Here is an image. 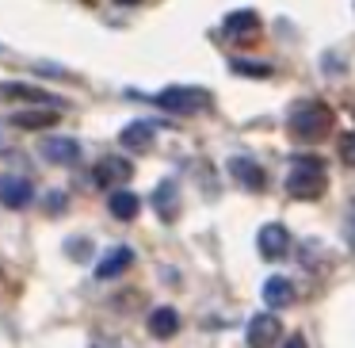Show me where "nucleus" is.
<instances>
[{
    "mask_svg": "<svg viewBox=\"0 0 355 348\" xmlns=\"http://www.w3.org/2000/svg\"><path fill=\"white\" fill-rule=\"evenodd\" d=\"M324 188H329V176H324L321 157H294L286 172V192L294 199H321Z\"/></svg>",
    "mask_w": 355,
    "mask_h": 348,
    "instance_id": "f257e3e1",
    "label": "nucleus"
},
{
    "mask_svg": "<svg viewBox=\"0 0 355 348\" xmlns=\"http://www.w3.org/2000/svg\"><path fill=\"white\" fill-rule=\"evenodd\" d=\"M332 108H324L321 100H306V103H298V108L291 111V131H294V138H302V142H321L324 134L332 131Z\"/></svg>",
    "mask_w": 355,
    "mask_h": 348,
    "instance_id": "f03ea898",
    "label": "nucleus"
},
{
    "mask_svg": "<svg viewBox=\"0 0 355 348\" xmlns=\"http://www.w3.org/2000/svg\"><path fill=\"white\" fill-rule=\"evenodd\" d=\"M157 103L164 111H176V115H199L210 108V92L202 88H187V85H172L164 92H157Z\"/></svg>",
    "mask_w": 355,
    "mask_h": 348,
    "instance_id": "7ed1b4c3",
    "label": "nucleus"
},
{
    "mask_svg": "<svg viewBox=\"0 0 355 348\" xmlns=\"http://www.w3.org/2000/svg\"><path fill=\"white\" fill-rule=\"evenodd\" d=\"M256 249H260L263 260H279V256L291 253V233H286L283 222H268L260 226V233H256Z\"/></svg>",
    "mask_w": 355,
    "mask_h": 348,
    "instance_id": "20e7f679",
    "label": "nucleus"
},
{
    "mask_svg": "<svg viewBox=\"0 0 355 348\" xmlns=\"http://www.w3.org/2000/svg\"><path fill=\"white\" fill-rule=\"evenodd\" d=\"M31 199H35V188L27 176H19V172H4L0 176V203L8 210H24Z\"/></svg>",
    "mask_w": 355,
    "mask_h": 348,
    "instance_id": "39448f33",
    "label": "nucleus"
},
{
    "mask_svg": "<svg viewBox=\"0 0 355 348\" xmlns=\"http://www.w3.org/2000/svg\"><path fill=\"white\" fill-rule=\"evenodd\" d=\"M283 337V322L275 314H256L248 322V348H275Z\"/></svg>",
    "mask_w": 355,
    "mask_h": 348,
    "instance_id": "423d86ee",
    "label": "nucleus"
},
{
    "mask_svg": "<svg viewBox=\"0 0 355 348\" xmlns=\"http://www.w3.org/2000/svg\"><path fill=\"white\" fill-rule=\"evenodd\" d=\"M130 176H134V165L123 161V157H103V161H96V172H92L96 184L111 188V192H115L119 184H126Z\"/></svg>",
    "mask_w": 355,
    "mask_h": 348,
    "instance_id": "0eeeda50",
    "label": "nucleus"
},
{
    "mask_svg": "<svg viewBox=\"0 0 355 348\" xmlns=\"http://www.w3.org/2000/svg\"><path fill=\"white\" fill-rule=\"evenodd\" d=\"M39 154L46 157L50 165H73L80 157V146L73 138H58V134H54V138H42Z\"/></svg>",
    "mask_w": 355,
    "mask_h": 348,
    "instance_id": "6e6552de",
    "label": "nucleus"
},
{
    "mask_svg": "<svg viewBox=\"0 0 355 348\" xmlns=\"http://www.w3.org/2000/svg\"><path fill=\"white\" fill-rule=\"evenodd\" d=\"M230 172L241 180V188H248V192H263V184H268L263 169L256 161H248V157H230Z\"/></svg>",
    "mask_w": 355,
    "mask_h": 348,
    "instance_id": "1a4fd4ad",
    "label": "nucleus"
},
{
    "mask_svg": "<svg viewBox=\"0 0 355 348\" xmlns=\"http://www.w3.org/2000/svg\"><path fill=\"white\" fill-rule=\"evenodd\" d=\"M58 119H62V111L42 103V108H27V111H19V115H12V123L24 126V131H42V126H54Z\"/></svg>",
    "mask_w": 355,
    "mask_h": 348,
    "instance_id": "9d476101",
    "label": "nucleus"
},
{
    "mask_svg": "<svg viewBox=\"0 0 355 348\" xmlns=\"http://www.w3.org/2000/svg\"><path fill=\"white\" fill-rule=\"evenodd\" d=\"M153 207H157V215H161L164 222H176V215H180V188L172 184V180H161V184H157Z\"/></svg>",
    "mask_w": 355,
    "mask_h": 348,
    "instance_id": "9b49d317",
    "label": "nucleus"
},
{
    "mask_svg": "<svg viewBox=\"0 0 355 348\" xmlns=\"http://www.w3.org/2000/svg\"><path fill=\"white\" fill-rule=\"evenodd\" d=\"M130 264H134V253H130L126 245H115L100 264H96V279H115V276H123Z\"/></svg>",
    "mask_w": 355,
    "mask_h": 348,
    "instance_id": "f8f14e48",
    "label": "nucleus"
},
{
    "mask_svg": "<svg viewBox=\"0 0 355 348\" xmlns=\"http://www.w3.org/2000/svg\"><path fill=\"white\" fill-rule=\"evenodd\" d=\"M149 333H153L157 340H168V337H176L180 333V314L172 306H157L153 314H149Z\"/></svg>",
    "mask_w": 355,
    "mask_h": 348,
    "instance_id": "ddd939ff",
    "label": "nucleus"
},
{
    "mask_svg": "<svg viewBox=\"0 0 355 348\" xmlns=\"http://www.w3.org/2000/svg\"><path fill=\"white\" fill-rule=\"evenodd\" d=\"M153 138H157V126H153V123H130L123 134H119V142H123L130 154H141V149H149V146H153Z\"/></svg>",
    "mask_w": 355,
    "mask_h": 348,
    "instance_id": "4468645a",
    "label": "nucleus"
},
{
    "mask_svg": "<svg viewBox=\"0 0 355 348\" xmlns=\"http://www.w3.org/2000/svg\"><path fill=\"white\" fill-rule=\"evenodd\" d=\"M0 100H24V103H50V92L35 85H24V81H4L0 85Z\"/></svg>",
    "mask_w": 355,
    "mask_h": 348,
    "instance_id": "2eb2a0df",
    "label": "nucleus"
},
{
    "mask_svg": "<svg viewBox=\"0 0 355 348\" xmlns=\"http://www.w3.org/2000/svg\"><path fill=\"white\" fill-rule=\"evenodd\" d=\"M222 27H225V35H230V39H245V35H256L260 16H256L252 8H241V12H230Z\"/></svg>",
    "mask_w": 355,
    "mask_h": 348,
    "instance_id": "dca6fc26",
    "label": "nucleus"
},
{
    "mask_svg": "<svg viewBox=\"0 0 355 348\" xmlns=\"http://www.w3.org/2000/svg\"><path fill=\"white\" fill-rule=\"evenodd\" d=\"M107 207H111V215H115V218L130 222V218H138L141 199H138L134 192H123V188H115V192H111V199H107Z\"/></svg>",
    "mask_w": 355,
    "mask_h": 348,
    "instance_id": "f3484780",
    "label": "nucleus"
},
{
    "mask_svg": "<svg viewBox=\"0 0 355 348\" xmlns=\"http://www.w3.org/2000/svg\"><path fill=\"white\" fill-rule=\"evenodd\" d=\"M263 302L268 306H291L294 302V283L283 276H271L268 283H263Z\"/></svg>",
    "mask_w": 355,
    "mask_h": 348,
    "instance_id": "a211bd4d",
    "label": "nucleus"
},
{
    "mask_svg": "<svg viewBox=\"0 0 355 348\" xmlns=\"http://www.w3.org/2000/svg\"><path fill=\"white\" fill-rule=\"evenodd\" d=\"M233 73H237V77H271V65H263V62H245V58H237V62H233Z\"/></svg>",
    "mask_w": 355,
    "mask_h": 348,
    "instance_id": "6ab92c4d",
    "label": "nucleus"
},
{
    "mask_svg": "<svg viewBox=\"0 0 355 348\" xmlns=\"http://www.w3.org/2000/svg\"><path fill=\"white\" fill-rule=\"evenodd\" d=\"M340 157H344V161H347V165H352V169H355V131L340 138Z\"/></svg>",
    "mask_w": 355,
    "mask_h": 348,
    "instance_id": "aec40b11",
    "label": "nucleus"
},
{
    "mask_svg": "<svg viewBox=\"0 0 355 348\" xmlns=\"http://www.w3.org/2000/svg\"><path fill=\"white\" fill-rule=\"evenodd\" d=\"M88 253H92V249H88V241H80V238L69 241V256H73V260H85Z\"/></svg>",
    "mask_w": 355,
    "mask_h": 348,
    "instance_id": "412c9836",
    "label": "nucleus"
},
{
    "mask_svg": "<svg viewBox=\"0 0 355 348\" xmlns=\"http://www.w3.org/2000/svg\"><path fill=\"white\" fill-rule=\"evenodd\" d=\"M65 207V195H46V210H62Z\"/></svg>",
    "mask_w": 355,
    "mask_h": 348,
    "instance_id": "4be33fe9",
    "label": "nucleus"
},
{
    "mask_svg": "<svg viewBox=\"0 0 355 348\" xmlns=\"http://www.w3.org/2000/svg\"><path fill=\"white\" fill-rule=\"evenodd\" d=\"M283 348H306V337H286Z\"/></svg>",
    "mask_w": 355,
    "mask_h": 348,
    "instance_id": "5701e85b",
    "label": "nucleus"
},
{
    "mask_svg": "<svg viewBox=\"0 0 355 348\" xmlns=\"http://www.w3.org/2000/svg\"><path fill=\"white\" fill-rule=\"evenodd\" d=\"M347 222H352V233H355V199L347 203Z\"/></svg>",
    "mask_w": 355,
    "mask_h": 348,
    "instance_id": "b1692460",
    "label": "nucleus"
},
{
    "mask_svg": "<svg viewBox=\"0 0 355 348\" xmlns=\"http://www.w3.org/2000/svg\"><path fill=\"white\" fill-rule=\"evenodd\" d=\"M4 146H8V138H4V134H0V149H4Z\"/></svg>",
    "mask_w": 355,
    "mask_h": 348,
    "instance_id": "393cba45",
    "label": "nucleus"
},
{
    "mask_svg": "<svg viewBox=\"0 0 355 348\" xmlns=\"http://www.w3.org/2000/svg\"><path fill=\"white\" fill-rule=\"evenodd\" d=\"M119 4H138V0H119Z\"/></svg>",
    "mask_w": 355,
    "mask_h": 348,
    "instance_id": "a878e982",
    "label": "nucleus"
}]
</instances>
